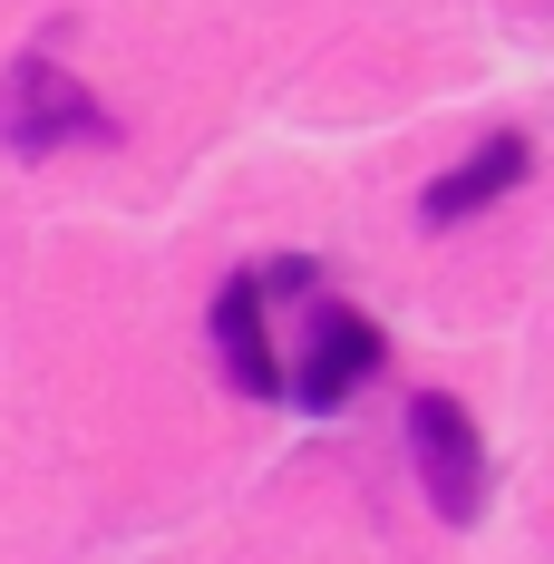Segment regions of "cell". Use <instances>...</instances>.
<instances>
[{
	"mask_svg": "<svg viewBox=\"0 0 554 564\" xmlns=\"http://www.w3.org/2000/svg\"><path fill=\"white\" fill-rule=\"evenodd\" d=\"M370 370H380V322L350 312V302H332L312 282L302 292V322H292V360H282V399L292 409H340Z\"/></svg>",
	"mask_w": 554,
	"mask_h": 564,
	"instance_id": "cell-1",
	"label": "cell"
},
{
	"mask_svg": "<svg viewBox=\"0 0 554 564\" xmlns=\"http://www.w3.org/2000/svg\"><path fill=\"white\" fill-rule=\"evenodd\" d=\"M78 137H108V108L50 58H10V78H0V147L10 156H58Z\"/></svg>",
	"mask_w": 554,
	"mask_h": 564,
	"instance_id": "cell-2",
	"label": "cell"
},
{
	"mask_svg": "<svg viewBox=\"0 0 554 564\" xmlns=\"http://www.w3.org/2000/svg\"><path fill=\"white\" fill-rule=\"evenodd\" d=\"M409 448H419V477H428V497H438L447 525H477L487 516V438H477V419L447 390L409 399Z\"/></svg>",
	"mask_w": 554,
	"mask_h": 564,
	"instance_id": "cell-3",
	"label": "cell"
},
{
	"mask_svg": "<svg viewBox=\"0 0 554 564\" xmlns=\"http://www.w3.org/2000/svg\"><path fill=\"white\" fill-rule=\"evenodd\" d=\"M525 166H535V147H525V137H487L477 156H457V166L428 185V225H467V215H477V205H497Z\"/></svg>",
	"mask_w": 554,
	"mask_h": 564,
	"instance_id": "cell-4",
	"label": "cell"
}]
</instances>
